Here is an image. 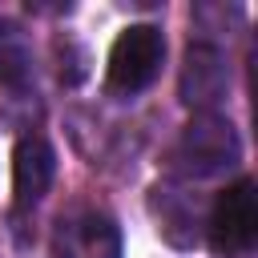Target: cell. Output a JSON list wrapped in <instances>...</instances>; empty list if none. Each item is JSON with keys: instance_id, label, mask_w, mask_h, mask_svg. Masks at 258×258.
<instances>
[{"instance_id": "3", "label": "cell", "mask_w": 258, "mask_h": 258, "mask_svg": "<svg viewBox=\"0 0 258 258\" xmlns=\"http://www.w3.org/2000/svg\"><path fill=\"white\" fill-rule=\"evenodd\" d=\"M238 153H242V145H238L234 125L218 113H198L185 125V133L173 149V161H177V169H185L194 177H210L218 169H230L238 161Z\"/></svg>"}, {"instance_id": "7", "label": "cell", "mask_w": 258, "mask_h": 258, "mask_svg": "<svg viewBox=\"0 0 258 258\" xmlns=\"http://www.w3.org/2000/svg\"><path fill=\"white\" fill-rule=\"evenodd\" d=\"M0 77H4V81L24 77V52H20V48H12V52L0 48Z\"/></svg>"}, {"instance_id": "2", "label": "cell", "mask_w": 258, "mask_h": 258, "mask_svg": "<svg viewBox=\"0 0 258 258\" xmlns=\"http://www.w3.org/2000/svg\"><path fill=\"white\" fill-rule=\"evenodd\" d=\"M210 246L218 258H246L258 242V194L250 177H238L234 185H226L210 210L206 222Z\"/></svg>"}, {"instance_id": "5", "label": "cell", "mask_w": 258, "mask_h": 258, "mask_svg": "<svg viewBox=\"0 0 258 258\" xmlns=\"http://www.w3.org/2000/svg\"><path fill=\"white\" fill-rule=\"evenodd\" d=\"M56 177V153L40 133H28L12 149V194L16 206H36Z\"/></svg>"}, {"instance_id": "4", "label": "cell", "mask_w": 258, "mask_h": 258, "mask_svg": "<svg viewBox=\"0 0 258 258\" xmlns=\"http://www.w3.org/2000/svg\"><path fill=\"white\" fill-rule=\"evenodd\" d=\"M48 250L52 258H121V226L93 206H77L56 218Z\"/></svg>"}, {"instance_id": "6", "label": "cell", "mask_w": 258, "mask_h": 258, "mask_svg": "<svg viewBox=\"0 0 258 258\" xmlns=\"http://www.w3.org/2000/svg\"><path fill=\"white\" fill-rule=\"evenodd\" d=\"M226 85H230V69H226L222 48L189 44L185 64H181V101L194 109H214L226 97Z\"/></svg>"}, {"instance_id": "1", "label": "cell", "mask_w": 258, "mask_h": 258, "mask_svg": "<svg viewBox=\"0 0 258 258\" xmlns=\"http://www.w3.org/2000/svg\"><path fill=\"white\" fill-rule=\"evenodd\" d=\"M165 56V36L153 24H129L113 48H109V64H105V85L117 97H133L145 85H153L157 69Z\"/></svg>"}]
</instances>
